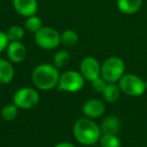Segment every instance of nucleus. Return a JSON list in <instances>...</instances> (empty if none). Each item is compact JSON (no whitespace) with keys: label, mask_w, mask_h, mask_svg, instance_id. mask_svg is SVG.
<instances>
[{"label":"nucleus","mask_w":147,"mask_h":147,"mask_svg":"<svg viewBox=\"0 0 147 147\" xmlns=\"http://www.w3.org/2000/svg\"><path fill=\"white\" fill-rule=\"evenodd\" d=\"M75 139L82 145H94L100 140L102 135L100 126L88 117L81 118L75 123L73 128Z\"/></svg>","instance_id":"nucleus-1"},{"label":"nucleus","mask_w":147,"mask_h":147,"mask_svg":"<svg viewBox=\"0 0 147 147\" xmlns=\"http://www.w3.org/2000/svg\"><path fill=\"white\" fill-rule=\"evenodd\" d=\"M59 76L61 74L59 73V69L53 65L41 63L33 69L31 79L37 89L49 91L57 87Z\"/></svg>","instance_id":"nucleus-2"},{"label":"nucleus","mask_w":147,"mask_h":147,"mask_svg":"<svg viewBox=\"0 0 147 147\" xmlns=\"http://www.w3.org/2000/svg\"><path fill=\"white\" fill-rule=\"evenodd\" d=\"M125 74V63L119 57H111L101 65V77L108 83H117Z\"/></svg>","instance_id":"nucleus-3"},{"label":"nucleus","mask_w":147,"mask_h":147,"mask_svg":"<svg viewBox=\"0 0 147 147\" xmlns=\"http://www.w3.org/2000/svg\"><path fill=\"white\" fill-rule=\"evenodd\" d=\"M118 83L121 92L131 97L142 96L147 90L145 81L135 74H124Z\"/></svg>","instance_id":"nucleus-4"},{"label":"nucleus","mask_w":147,"mask_h":147,"mask_svg":"<svg viewBox=\"0 0 147 147\" xmlns=\"http://www.w3.org/2000/svg\"><path fill=\"white\" fill-rule=\"evenodd\" d=\"M85 85V78L80 71H67L59 76L57 89L63 92L75 93L80 91Z\"/></svg>","instance_id":"nucleus-5"},{"label":"nucleus","mask_w":147,"mask_h":147,"mask_svg":"<svg viewBox=\"0 0 147 147\" xmlns=\"http://www.w3.org/2000/svg\"><path fill=\"white\" fill-rule=\"evenodd\" d=\"M34 41L43 49H53L61 43V34L53 27L42 26L34 33Z\"/></svg>","instance_id":"nucleus-6"},{"label":"nucleus","mask_w":147,"mask_h":147,"mask_svg":"<svg viewBox=\"0 0 147 147\" xmlns=\"http://www.w3.org/2000/svg\"><path fill=\"white\" fill-rule=\"evenodd\" d=\"M39 102V94L32 88H20L13 95V103L18 109L28 110L36 106Z\"/></svg>","instance_id":"nucleus-7"},{"label":"nucleus","mask_w":147,"mask_h":147,"mask_svg":"<svg viewBox=\"0 0 147 147\" xmlns=\"http://www.w3.org/2000/svg\"><path fill=\"white\" fill-rule=\"evenodd\" d=\"M80 73L90 82L101 77V65L94 57H87L82 59L80 65Z\"/></svg>","instance_id":"nucleus-8"},{"label":"nucleus","mask_w":147,"mask_h":147,"mask_svg":"<svg viewBox=\"0 0 147 147\" xmlns=\"http://www.w3.org/2000/svg\"><path fill=\"white\" fill-rule=\"evenodd\" d=\"M12 6L19 15L29 17L36 14L38 3L37 0H12Z\"/></svg>","instance_id":"nucleus-9"},{"label":"nucleus","mask_w":147,"mask_h":147,"mask_svg":"<svg viewBox=\"0 0 147 147\" xmlns=\"http://www.w3.org/2000/svg\"><path fill=\"white\" fill-rule=\"evenodd\" d=\"M83 113L90 119H96L105 113V104L99 99H90L85 102L83 106Z\"/></svg>","instance_id":"nucleus-10"},{"label":"nucleus","mask_w":147,"mask_h":147,"mask_svg":"<svg viewBox=\"0 0 147 147\" xmlns=\"http://www.w3.org/2000/svg\"><path fill=\"white\" fill-rule=\"evenodd\" d=\"M6 53L10 61L18 63L25 59L26 49L21 41H9L8 47L6 49Z\"/></svg>","instance_id":"nucleus-11"},{"label":"nucleus","mask_w":147,"mask_h":147,"mask_svg":"<svg viewBox=\"0 0 147 147\" xmlns=\"http://www.w3.org/2000/svg\"><path fill=\"white\" fill-rule=\"evenodd\" d=\"M121 128V123L118 117L114 115H109L102 121L100 125V130L102 134H116L118 135Z\"/></svg>","instance_id":"nucleus-12"},{"label":"nucleus","mask_w":147,"mask_h":147,"mask_svg":"<svg viewBox=\"0 0 147 147\" xmlns=\"http://www.w3.org/2000/svg\"><path fill=\"white\" fill-rule=\"evenodd\" d=\"M143 0H117L116 5L120 12L127 15L134 14L141 9Z\"/></svg>","instance_id":"nucleus-13"},{"label":"nucleus","mask_w":147,"mask_h":147,"mask_svg":"<svg viewBox=\"0 0 147 147\" xmlns=\"http://www.w3.org/2000/svg\"><path fill=\"white\" fill-rule=\"evenodd\" d=\"M14 69L10 61L0 59V84H8L13 80Z\"/></svg>","instance_id":"nucleus-14"},{"label":"nucleus","mask_w":147,"mask_h":147,"mask_svg":"<svg viewBox=\"0 0 147 147\" xmlns=\"http://www.w3.org/2000/svg\"><path fill=\"white\" fill-rule=\"evenodd\" d=\"M105 101L108 103H115L119 99L121 94V89L116 83H108L105 88L104 92L102 93Z\"/></svg>","instance_id":"nucleus-15"},{"label":"nucleus","mask_w":147,"mask_h":147,"mask_svg":"<svg viewBox=\"0 0 147 147\" xmlns=\"http://www.w3.org/2000/svg\"><path fill=\"white\" fill-rule=\"evenodd\" d=\"M101 147H121V141L116 134H102L100 137Z\"/></svg>","instance_id":"nucleus-16"},{"label":"nucleus","mask_w":147,"mask_h":147,"mask_svg":"<svg viewBox=\"0 0 147 147\" xmlns=\"http://www.w3.org/2000/svg\"><path fill=\"white\" fill-rule=\"evenodd\" d=\"M69 59H71V55L65 49H61V51H57L53 55V65H55L57 69H61L63 67L69 63Z\"/></svg>","instance_id":"nucleus-17"},{"label":"nucleus","mask_w":147,"mask_h":147,"mask_svg":"<svg viewBox=\"0 0 147 147\" xmlns=\"http://www.w3.org/2000/svg\"><path fill=\"white\" fill-rule=\"evenodd\" d=\"M79 40V34L73 29H67L61 34V43L65 47H73Z\"/></svg>","instance_id":"nucleus-18"},{"label":"nucleus","mask_w":147,"mask_h":147,"mask_svg":"<svg viewBox=\"0 0 147 147\" xmlns=\"http://www.w3.org/2000/svg\"><path fill=\"white\" fill-rule=\"evenodd\" d=\"M24 26L26 28V30H28L29 32L35 33L42 27V21L36 14L31 15L29 17H26Z\"/></svg>","instance_id":"nucleus-19"},{"label":"nucleus","mask_w":147,"mask_h":147,"mask_svg":"<svg viewBox=\"0 0 147 147\" xmlns=\"http://www.w3.org/2000/svg\"><path fill=\"white\" fill-rule=\"evenodd\" d=\"M18 114V107L12 103V104H7L1 110V116L5 121H12L16 118Z\"/></svg>","instance_id":"nucleus-20"},{"label":"nucleus","mask_w":147,"mask_h":147,"mask_svg":"<svg viewBox=\"0 0 147 147\" xmlns=\"http://www.w3.org/2000/svg\"><path fill=\"white\" fill-rule=\"evenodd\" d=\"M9 41H20L24 36V29L20 25H12L6 32Z\"/></svg>","instance_id":"nucleus-21"},{"label":"nucleus","mask_w":147,"mask_h":147,"mask_svg":"<svg viewBox=\"0 0 147 147\" xmlns=\"http://www.w3.org/2000/svg\"><path fill=\"white\" fill-rule=\"evenodd\" d=\"M91 83H92V88L98 93L104 92L105 88H106L107 84H108V82H107L105 79H103L102 77H99V78L95 79V80L92 81Z\"/></svg>","instance_id":"nucleus-22"},{"label":"nucleus","mask_w":147,"mask_h":147,"mask_svg":"<svg viewBox=\"0 0 147 147\" xmlns=\"http://www.w3.org/2000/svg\"><path fill=\"white\" fill-rule=\"evenodd\" d=\"M9 43V39L7 37L6 32L0 30V53L6 51L7 47H8Z\"/></svg>","instance_id":"nucleus-23"},{"label":"nucleus","mask_w":147,"mask_h":147,"mask_svg":"<svg viewBox=\"0 0 147 147\" xmlns=\"http://www.w3.org/2000/svg\"><path fill=\"white\" fill-rule=\"evenodd\" d=\"M55 147H77V146H75V145L71 144V143H69V142H61V143L57 144Z\"/></svg>","instance_id":"nucleus-24"},{"label":"nucleus","mask_w":147,"mask_h":147,"mask_svg":"<svg viewBox=\"0 0 147 147\" xmlns=\"http://www.w3.org/2000/svg\"><path fill=\"white\" fill-rule=\"evenodd\" d=\"M145 85H146V89H147V79L145 80Z\"/></svg>","instance_id":"nucleus-25"},{"label":"nucleus","mask_w":147,"mask_h":147,"mask_svg":"<svg viewBox=\"0 0 147 147\" xmlns=\"http://www.w3.org/2000/svg\"><path fill=\"white\" fill-rule=\"evenodd\" d=\"M0 12H1V6H0Z\"/></svg>","instance_id":"nucleus-26"},{"label":"nucleus","mask_w":147,"mask_h":147,"mask_svg":"<svg viewBox=\"0 0 147 147\" xmlns=\"http://www.w3.org/2000/svg\"><path fill=\"white\" fill-rule=\"evenodd\" d=\"M145 147H147V146H145Z\"/></svg>","instance_id":"nucleus-27"}]
</instances>
